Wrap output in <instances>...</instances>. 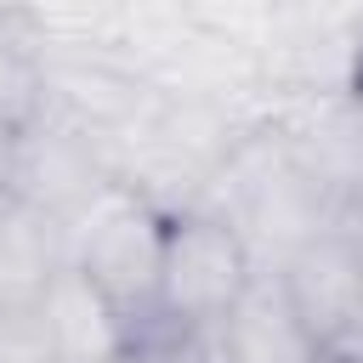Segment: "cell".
Masks as SVG:
<instances>
[{
    "label": "cell",
    "instance_id": "cell-4",
    "mask_svg": "<svg viewBox=\"0 0 363 363\" xmlns=\"http://www.w3.org/2000/svg\"><path fill=\"white\" fill-rule=\"evenodd\" d=\"M68 267H74L68 221L6 193L0 199V306H40Z\"/></svg>",
    "mask_w": 363,
    "mask_h": 363
},
{
    "label": "cell",
    "instance_id": "cell-7",
    "mask_svg": "<svg viewBox=\"0 0 363 363\" xmlns=\"http://www.w3.org/2000/svg\"><path fill=\"white\" fill-rule=\"evenodd\" d=\"M96 363H170L153 340H125L119 352H108V357H96Z\"/></svg>",
    "mask_w": 363,
    "mask_h": 363
},
{
    "label": "cell",
    "instance_id": "cell-1",
    "mask_svg": "<svg viewBox=\"0 0 363 363\" xmlns=\"http://www.w3.org/2000/svg\"><path fill=\"white\" fill-rule=\"evenodd\" d=\"M170 221L136 193H96L74 221V272H85L102 301L130 323L136 312L159 318V267Z\"/></svg>",
    "mask_w": 363,
    "mask_h": 363
},
{
    "label": "cell",
    "instance_id": "cell-3",
    "mask_svg": "<svg viewBox=\"0 0 363 363\" xmlns=\"http://www.w3.org/2000/svg\"><path fill=\"white\" fill-rule=\"evenodd\" d=\"M278 289H284V306L295 312L301 335L312 340V352L323 363L363 352V284H357V244H352V233L318 227L312 238H301L284 255Z\"/></svg>",
    "mask_w": 363,
    "mask_h": 363
},
{
    "label": "cell",
    "instance_id": "cell-5",
    "mask_svg": "<svg viewBox=\"0 0 363 363\" xmlns=\"http://www.w3.org/2000/svg\"><path fill=\"white\" fill-rule=\"evenodd\" d=\"M40 318H45V335H51L57 363H96V357L119 352L125 340H136L130 323L102 301V289L85 272H74V267L45 289Z\"/></svg>",
    "mask_w": 363,
    "mask_h": 363
},
{
    "label": "cell",
    "instance_id": "cell-9",
    "mask_svg": "<svg viewBox=\"0 0 363 363\" xmlns=\"http://www.w3.org/2000/svg\"><path fill=\"white\" fill-rule=\"evenodd\" d=\"M329 363H363V352H352V357H329Z\"/></svg>",
    "mask_w": 363,
    "mask_h": 363
},
{
    "label": "cell",
    "instance_id": "cell-6",
    "mask_svg": "<svg viewBox=\"0 0 363 363\" xmlns=\"http://www.w3.org/2000/svg\"><path fill=\"white\" fill-rule=\"evenodd\" d=\"M0 363H57L40 306H0Z\"/></svg>",
    "mask_w": 363,
    "mask_h": 363
},
{
    "label": "cell",
    "instance_id": "cell-2",
    "mask_svg": "<svg viewBox=\"0 0 363 363\" xmlns=\"http://www.w3.org/2000/svg\"><path fill=\"white\" fill-rule=\"evenodd\" d=\"M255 284L250 244L221 216H176L159 267V318L170 329H216Z\"/></svg>",
    "mask_w": 363,
    "mask_h": 363
},
{
    "label": "cell",
    "instance_id": "cell-8",
    "mask_svg": "<svg viewBox=\"0 0 363 363\" xmlns=\"http://www.w3.org/2000/svg\"><path fill=\"white\" fill-rule=\"evenodd\" d=\"M352 244H357V284H363V227H352Z\"/></svg>",
    "mask_w": 363,
    "mask_h": 363
}]
</instances>
